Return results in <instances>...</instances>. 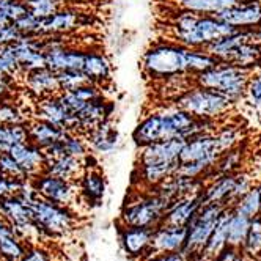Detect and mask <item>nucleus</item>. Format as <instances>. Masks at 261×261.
I'll return each mask as SVG.
<instances>
[{"label":"nucleus","mask_w":261,"mask_h":261,"mask_svg":"<svg viewBox=\"0 0 261 261\" xmlns=\"http://www.w3.org/2000/svg\"><path fill=\"white\" fill-rule=\"evenodd\" d=\"M170 104L188 112L189 115L198 120L206 121H219L220 118L227 117L236 106L220 93L198 87L195 84L182 90L178 96L170 101Z\"/></svg>","instance_id":"obj_4"},{"label":"nucleus","mask_w":261,"mask_h":261,"mask_svg":"<svg viewBox=\"0 0 261 261\" xmlns=\"http://www.w3.org/2000/svg\"><path fill=\"white\" fill-rule=\"evenodd\" d=\"M60 91H71L88 82L87 76L81 69H63L57 72Z\"/></svg>","instance_id":"obj_35"},{"label":"nucleus","mask_w":261,"mask_h":261,"mask_svg":"<svg viewBox=\"0 0 261 261\" xmlns=\"http://www.w3.org/2000/svg\"><path fill=\"white\" fill-rule=\"evenodd\" d=\"M186 139L159 140L139 148L137 162L139 165H179V153Z\"/></svg>","instance_id":"obj_11"},{"label":"nucleus","mask_w":261,"mask_h":261,"mask_svg":"<svg viewBox=\"0 0 261 261\" xmlns=\"http://www.w3.org/2000/svg\"><path fill=\"white\" fill-rule=\"evenodd\" d=\"M146 261H186L184 256L178 252H170V253H154L145 258Z\"/></svg>","instance_id":"obj_45"},{"label":"nucleus","mask_w":261,"mask_h":261,"mask_svg":"<svg viewBox=\"0 0 261 261\" xmlns=\"http://www.w3.org/2000/svg\"><path fill=\"white\" fill-rule=\"evenodd\" d=\"M169 204V201L153 189L133 191L127 195L120 214L121 227L156 228L162 223Z\"/></svg>","instance_id":"obj_3"},{"label":"nucleus","mask_w":261,"mask_h":261,"mask_svg":"<svg viewBox=\"0 0 261 261\" xmlns=\"http://www.w3.org/2000/svg\"><path fill=\"white\" fill-rule=\"evenodd\" d=\"M216 17L238 30L261 29V0L236 2L234 5L217 13Z\"/></svg>","instance_id":"obj_12"},{"label":"nucleus","mask_w":261,"mask_h":261,"mask_svg":"<svg viewBox=\"0 0 261 261\" xmlns=\"http://www.w3.org/2000/svg\"><path fill=\"white\" fill-rule=\"evenodd\" d=\"M27 250V246L16 238V234L0 238V253L5 261H19Z\"/></svg>","instance_id":"obj_34"},{"label":"nucleus","mask_w":261,"mask_h":261,"mask_svg":"<svg viewBox=\"0 0 261 261\" xmlns=\"http://www.w3.org/2000/svg\"><path fill=\"white\" fill-rule=\"evenodd\" d=\"M261 210V192L258 189H249L238 201L236 213L249 219L255 217Z\"/></svg>","instance_id":"obj_33"},{"label":"nucleus","mask_w":261,"mask_h":261,"mask_svg":"<svg viewBox=\"0 0 261 261\" xmlns=\"http://www.w3.org/2000/svg\"><path fill=\"white\" fill-rule=\"evenodd\" d=\"M222 214V206L219 203H204L198 213L188 223V236H186V250H200L208 244V241L217 225V220Z\"/></svg>","instance_id":"obj_9"},{"label":"nucleus","mask_w":261,"mask_h":261,"mask_svg":"<svg viewBox=\"0 0 261 261\" xmlns=\"http://www.w3.org/2000/svg\"><path fill=\"white\" fill-rule=\"evenodd\" d=\"M0 217H4L2 216V200H0Z\"/></svg>","instance_id":"obj_48"},{"label":"nucleus","mask_w":261,"mask_h":261,"mask_svg":"<svg viewBox=\"0 0 261 261\" xmlns=\"http://www.w3.org/2000/svg\"><path fill=\"white\" fill-rule=\"evenodd\" d=\"M250 76L252 71L249 69L239 68L227 62H219L213 68L195 74L192 82L198 87L214 90L220 95L227 96L233 104H238L246 96Z\"/></svg>","instance_id":"obj_5"},{"label":"nucleus","mask_w":261,"mask_h":261,"mask_svg":"<svg viewBox=\"0 0 261 261\" xmlns=\"http://www.w3.org/2000/svg\"><path fill=\"white\" fill-rule=\"evenodd\" d=\"M154 228L121 227L120 241L126 255L133 259H142L151 255V241Z\"/></svg>","instance_id":"obj_16"},{"label":"nucleus","mask_w":261,"mask_h":261,"mask_svg":"<svg viewBox=\"0 0 261 261\" xmlns=\"http://www.w3.org/2000/svg\"><path fill=\"white\" fill-rule=\"evenodd\" d=\"M246 95H249V98L255 107L261 106V77L259 76H250Z\"/></svg>","instance_id":"obj_42"},{"label":"nucleus","mask_w":261,"mask_h":261,"mask_svg":"<svg viewBox=\"0 0 261 261\" xmlns=\"http://www.w3.org/2000/svg\"><path fill=\"white\" fill-rule=\"evenodd\" d=\"M234 182H236V175L225 173L219 176L211 186L203 188L201 191V200L204 203H219L223 201L225 198H231L233 191H234Z\"/></svg>","instance_id":"obj_28"},{"label":"nucleus","mask_w":261,"mask_h":261,"mask_svg":"<svg viewBox=\"0 0 261 261\" xmlns=\"http://www.w3.org/2000/svg\"><path fill=\"white\" fill-rule=\"evenodd\" d=\"M60 5H69V7H82L84 4H90V0H57Z\"/></svg>","instance_id":"obj_46"},{"label":"nucleus","mask_w":261,"mask_h":261,"mask_svg":"<svg viewBox=\"0 0 261 261\" xmlns=\"http://www.w3.org/2000/svg\"><path fill=\"white\" fill-rule=\"evenodd\" d=\"M16 27L24 36H38V27H40V19L35 17L32 13H25L22 17H19L16 22Z\"/></svg>","instance_id":"obj_40"},{"label":"nucleus","mask_w":261,"mask_h":261,"mask_svg":"<svg viewBox=\"0 0 261 261\" xmlns=\"http://www.w3.org/2000/svg\"><path fill=\"white\" fill-rule=\"evenodd\" d=\"M0 175L14 179H29L10 153H0Z\"/></svg>","instance_id":"obj_38"},{"label":"nucleus","mask_w":261,"mask_h":261,"mask_svg":"<svg viewBox=\"0 0 261 261\" xmlns=\"http://www.w3.org/2000/svg\"><path fill=\"white\" fill-rule=\"evenodd\" d=\"M25 181L27 179H14V178H7V176L0 175V200L14 197L21 191Z\"/></svg>","instance_id":"obj_41"},{"label":"nucleus","mask_w":261,"mask_h":261,"mask_svg":"<svg viewBox=\"0 0 261 261\" xmlns=\"http://www.w3.org/2000/svg\"><path fill=\"white\" fill-rule=\"evenodd\" d=\"M201 204H203L201 192L176 198L169 204L162 223L164 225H173V227H186L191 222V219L198 213Z\"/></svg>","instance_id":"obj_20"},{"label":"nucleus","mask_w":261,"mask_h":261,"mask_svg":"<svg viewBox=\"0 0 261 261\" xmlns=\"http://www.w3.org/2000/svg\"><path fill=\"white\" fill-rule=\"evenodd\" d=\"M21 79H22V85H24V88L27 91V95L33 101L59 95V93H60L57 72L52 71L47 66L24 72L21 76Z\"/></svg>","instance_id":"obj_13"},{"label":"nucleus","mask_w":261,"mask_h":261,"mask_svg":"<svg viewBox=\"0 0 261 261\" xmlns=\"http://www.w3.org/2000/svg\"><path fill=\"white\" fill-rule=\"evenodd\" d=\"M85 139L90 151L101 156L112 154L114 151H117L121 142L120 130L115 126V123L112 121V118L102 121L95 129H91L88 134H85Z\"/></svg>","instance_id":"obj_18"},{"label":"nucleus","mask_w":261,"mask_h":261,"mask_svg":"<svg viewBox=\"0 0 261 261\" xmlns=\"http://www.w3.org/2000/svg\"><path fill=\"white\" fill-rule=\"evenodd\" d=\"M238 2H246V0H238Z\"/></svg>","instance_id":"obj_49"},{"label":"nucleus","mask_w":261,"mask_h":261,"mask_svg":"<svg viewBox=\"0 0 261 261\" xmlns=\"http://www.w3.org/2000/svg\"><path fill=\"white\" fill-rule=\"evenodd\" d=\"M21 76L22 72L16 62L13 46L11 44L0 46V77L21 79Z\"/></svg>","instance_id":"obj_31"},{"label":"nucleus","mask_w":261,"mask_h":261,"mask_svg":"<svg viewBox=\"0 0 261 261\" xmlns=\"http://www.w3.org/2000/svg\"><path fill=\"white\" fill-rule=\"evenodd\" d=\"M29 120H30V117L25 115V112L13 99L0 101V124L27 123Z\"/></svg>","instance_id":"obj_32"},{"label":"nucleus","mask_w":261,"mask_h":261,"mask_svg":"<svg viewBox=\"0 0 261 261\" xmlns=\"http://www.w3.org/2000/svg\"><path fill=\"white\" fill-rule=\"evenodd\" d=\"M172 2L178 10L204 16H216L222 10L234 5L238 0H172Z\"/></svg>","instance_id":"obj_27"},{"label":"nucleus","mask_w":261,"mask_h":261,"mask_svg":"<svg viewBox=\"0 0 261 261\" xmlns=\"http://www.w3.org/2000/svg\"><path fill=\"white\" fill-rule=\"evenodd\" d=\"M17 85V79L0 77V101L13 99V91Z\"/></svg>","instance_id":"obj_43"},{"label":"nucleus","mask_w":261,"mask_h":261,"mask_svg":"<svg viewBox=\"0 0 261 261\" xmlns=\"http://www.w3.org/2000/svg\"><path fill=\"white\" fill-rule=\"evenodd\" d=\"M186 236H188V227H173L161 223L153 231L151 253L179 252L184 247Z\"/></svg>","instance_id":"obj_22"},{"label":"nucleus","mask_w":261,"mask_h":261,"mask_svg":"<svg viewBox=\"0 0 261 261\" xmlns=\"http://www.w3.org/2000/svg\"><path fill=\"white\" fill-rule=\"evenodd\" d=\"M84 170H85V167L81 159L66 156V154L46 158V162H44V173L59 176L63 179H69V181H77Z\"/></svg>","instance_id":"obj_25"},{"label":"nucleus","mask_w":261,"mask_h":261,"mask_svg":"<svg viewBox=\"0 0 261 261\" xmlns=\"http://www.w3.org/2000/svg\"><path fill=\"white\" fill-rule=\"evenodd\" d=\"M27 11L32 13L38 19H44V17L54 14L60 8V4L57 0H25Z\"/></svg>","instance_id":"obj_37"},{"label":"nucleus","mask_w":261,"mask_h":261,"mask_svg":"<svg viewBox=\"0 0 261 261\" xmlns=\"http://www.w3.org/2000/svg\"><path fill=\"white\" fill-rule=\"evenodd\" d=\"M167 27L169 40L191 49H206L216 40L238 30L216 16L195 14L184 10L173 13Z\"/></svg>","instance_id":"obj_1"},{"label":"nucleus","mask_w":261,"mask_h":261,"mask_svg":"<svg viewBox=\"0 0 261 261\" xmlns=\"http://www.w3.org/2000/svg\"><path fill=\"white\" fill-rule=\"evenodd\" d=\"M133 140L137 148L150 145L159 140H164V129H162V118L159 109L151 110L146 114L134 127L133 130Z\"/></svg>","instance_id":"obj_23"},{"label":"nucleus","mask_w":261,"mask_h":261,"mask_svg":"<svg viewBox=\"0 0 261 261\" xmlns=\"http://www.w3.org/2000/svg\"><path fill=\"white\" fill-rule=\"evenodd\" d=\"M249 227H250V219L242 216V214H231V219H230V225H228V234H227V241L233 242H239L242 238H244L249 231Z\"/></svg>","instance_id":"obj_36"},{"label":"nucleus","mask_w":261,"mask_h":261,"mask_svg":"<svg viewBox=\"0 0 261 261\" xmlns=\"http://www.w3.org/2000/svg\"><path fill=\"white\" fill-rule=\"evenodd\" d=\"M82 72L87 76L88 82L106 87L112 81L114 66L107 55L96 47H85V57L82 65Z\"/></svg>","instance_id":"obj_17"},{"label":"nucleus","mask_w":261,"mask_h":261,"mask_svg":"<svg viewBox=\"0 0 261 261\" xmlns=\"http://www.w3.org/2000/svg\"><path fill=\"white\" fill-rule=\"evenodd\" d=\"M8 24H11V21L8 19V16L0 10V29L2 27H5V25H8Z\"/></svg>","instance_id":"obj_47"},{"label":"nucleus","mask_w":261,"mask_h":261,"mask_svg":"<svg viewBox=\"0 0 261 261\" xmlns=\"http://www.w3.org/2000/svg\"><path fill=\"white\" fill-rule=\"evenodd\" d=\"M258 191H259V192H261V186H259V188H258Z\"/></svg>","instance_id":"obj_50"},{"label":"nucleus","mask_w":261,"mask_h":261,"mask_svg":"<svg viewBox=\"0 0 261 261\" xmlns=\"http://www.w3.org/2000/svg\"><path fill=\"white\" fill-rule=\"evenodd\" d=\"M11 46L22 74L46 66L43 38H40V36H22L21 40H17Z\"/></svg>","instance_id":"obj_14"},{"label":"nucleus","mask_w":261,"mask_h":261,"mask_svg":"<svg viewBox=\"0 0 261 261\" xmlns=\"http://www.w3.org/2000/svg\"><path fill=\"white\" fill-rule=\"evenodd\" d=\"M14 161L19 164L22 172L27 175L29 179L38 176L44 172V162H46V154L41 148L33 145L32 142H22L14 145L8 151Z\"/></svg>","instance_id":"obj_21"},{"label":"nucleus","mask_w":261,"mask_h":261,"mask_svg":"<svg viewBox=\"0 0 261 261\" xmlns=\"http://www.w3.org/2000/svg\"><path fill=\"white\" fill-rule=\"evenodd\" d=\"M222 153L223 150L216 136V129H213L186 139L179 153V162H201L214 170Z\"/></svg>","instance_id":"obj_10"},{"label":"nucleus","mask_w":261,"mask_h":261,"mask_svg":"<svg viewBox=\"0 0 261 261\" xmlns=\"http://www.w3.org/2000/svg\"><path fill=\"white\" fill-rule=\"evenodd\" d=\"M19 261H52V258H50V255L44 249L32 246L29 250H25L24 256Z\"/></svg>","instance_id":"obj_44"},{"label":"nucleus","mask_w":261,"mask_h":261,"mask_svg":"<svg viewBox=\"0 0 261 261\" xmlns=\"http://www.w3.org/2000/svg\"><path fill=\"white\" fill-rule=\"evenodd\" d=\"M0 10L8 16L11 22H16L27 13V7L21 0H0Z\"/></svg>","instance_id":"obj_39"},{"label":"nucleus","mask_w":261,"mask_h":261,"mask_svg":"<svg viewBox=\"0 0 261 261\" xmlns=\"http://www.w3.org/2000/svg\"><path fill=\"white\" fill-rule=\"evenodd\" d=\"M79 192L85 204L90 206H98L102 203L106 191H107V179L101 170V167H88L77 179Z\"/></svg>","instance_id":"obj_19"},{"label":"nucleus","mask_w":261,"mask_h":261,"mask_svg":"<svg viewBox=\"0 0 261 261\" xmlns=\"http://www.w3.org/2000/svg\"><path fill=\"white\" fill-rule=\"evenodd\" d=\"M2 216L7 222H10V225H21V223L33 220L30 206L16 195L2 200Z\"/></svg>","instance_id":"obj_29"},{"label":"nucleus","mask_w":261,"mask_h":261,"mask_svg":"<svg viewBox=\"0 0 261 261\" xmlns=\"http://www.w3.org/2000/svg\"><path fill=\"white\" fill-rule=\"evenodd\" d=\"M33 222L38 225L47 238L68 236L77 227V214L71 210L41 198L40 195L29 203Z\"/></svg>","instance_id":"obj_6"},{"label":"nucleus","mask_w":261,"mask_h":261,"mask_svg":"<svg viewBox=\"0 0 261 261\" xmlns=\"http://www.w3.org/2000/svg\"><path fill=\"white\" fill-rule=\"evenodd\" d=\"M30 181L33 184L35 191L38 192V195L47 201L65 206L76 214H77L76 204L77 206H87L85 201L81 197L77 181L63 179V178L54 176V175H49L44 172L38 176L32 178Z\"/></svg>","instance_id":"obj_8"},{"label":"nucleus","mask_w":261,"mask_h":261,"mask_svg":"<svg viewBox=\"0 0 261 261\" xmlns=\"http://www.w3.org/2000/svg\"><path fill=\"white\" fill-rule=\"evenodd\" d=\"M33 118L44 120L47 123H52V124L59 126L62 129H66V130L74 133V117L62 104L59 95L41 98L38 101H35Z\"/></svg>","instance_id":"obj_15"},{"label":"nucleus","mask_w":261,"mask_h":261,"mask_svg":"<svg viewBox=\"0 0 261 261\" xmlns=\"http://www.w3.org/2000/svg\"><path fill=\"white\" fill-rule=\"evenodd\" d=\"M96 22L95 14L87 13L82 10V7H69V5H60V8L54 14L40 19L38 27V36H54L62 35L69 36L72 33L79 32L81 29H90Z\"/></svg>","instance_id":"obj_7"},{"label":"nucleus","mask_w":261,"mask_h":261,"mask_svg":"<svg viewBox=\"0 0 261 261\" xmlns=\"http://www.w3.org/2000/svg\"><path fill=\"white\" fill-rule=\"evenodd\" d=\"M222 62L253 71L261 66V41H247L230 50Z\"/></svg>","instance_id":"obj_26"},{"label":"nucleus","mask_w":261,"mask_h":261,"mask_svg":"<svg viewBox=\"0 0 261 261\" xmlns=\"http://www.w3.org/2000/svg\"><path fill=\"white\" fill-rule=\"evenodd\" d=\"M189 47L172 40H158L142 55V71L153 84L188 74Z\"/></svg>","instance_id":"obj_2"},{"label":"nucleus","mask_w":261,"mask_h":261,"mask_svg":"<svg viewBox=\"0 0 261 261\" xmlns=\"http://www.w3.org/2000/svg\"><path fill=\"white\" fill-rule=\"evenodd\" d=\"M29 140L27 123L0 124V153H8L17 143Z\"/></svg>","instance_id":"obj_30"},{"label":"nucleus","mask_w":261,"mask_h":261,"mask_svg":"<svg viewBox=\"0 0 261 261\" xmlns=\"http://www.w3.org/2000/svg\"><path fill=\"white\" fill-rule=\"evenodd\" d=\"M27 130H29V142L41 148L43 151L66 133V129H62L52 123L33 117L27 121Z\"/></svg>","instance_id":"obj_24"}]
</instances>
